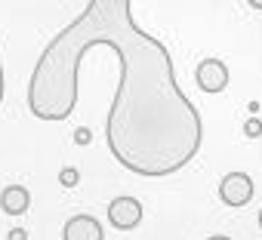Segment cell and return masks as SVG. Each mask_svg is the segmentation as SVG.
Segmentation results:
<instances>
[{
    "mask_svg": "<svg viewBox=\"0 0 262 240\" xmlns=\"http://www.w3.org/2000/svg\"><path fill=\"white\" fill-rule=\"evenodd\" d=\"M0 102H4V65H0Z\"/></svg>",
    "mask_w": 262,
    "mask_h": 240,
    "instance_id": "cell-11",
    "label": "cell"
},
{
    "mask_svg": "<svg viewBox=\"0 0 262 240\" xmlns=\"http://www.w3.org/2000/svg\"><path fill=\"white\" fill-rule=\"evenodd\" d=\"M28 206H31V194H28V188H22V185H10V188L0 191V209H4L7 215H22V212H28Z\"/></svg>",
    "mask_w": 262,
    "mask_h": 240,
    "instance_id": "cell-6",
    "label": "cell"
},
{
    "mask_svg": "<svg viewBox=\"0 0 262 240\" xmlns=\"http://www.w3.org/2000/svg\"><path fill=\"white\" fill-rule=\"evenodd\" d=\"M244 133L250 136V139H256V136H262V120L259 117H250L247 124H244Z\"/></svg>",
    "mask_w": 262,
    "mask_h": 240,
    "instance_id": "cell-8",
    "label": "cell"
},
{
    "mask_svg": "<svg viewBox=\"0 0 262 240\" xmlns=\"http://www.w3.org/2000/svg\"><path fill=\"white\" fill-rule=\"evenodd\" d=\"M59 182H62L65 188H74V185L80 182V173H77L74 166H65V170H59Z\"/></svg>",
    "mask_w": 262,
    "mask_h": 240,
    "instance_id": "cell-7",
    "label": "cell"
},
{
    "mask_svg": "<svg viewBox=\"0 0 262 240\" xmlns=\"http://www.w3.org/2000/svg\"><path fill=\"white\" fill-rule=\"evenodd\" d=\"M250 7H253V10H259V13H262V0H253V4H250Z\"/></svg>",
    "mask_w": 262,
    "mask_h": 240,
    "instance_id": "cell-12",
    "label": "cell"
},
{
    "mask_svg": "<svg viewBox=\"0 0 262 240\" xmlns=\"http://www.w3.org/2000/svg\"><path fill=\"white\" fill-rule=\"evenodd\" d=\"M194 80L204 92H222L228 86V65L222 59H204L194 71Z\"/></svg>",
    "mask_w": 262,
    "mask_h": 240,
    "instance_id": "cell-4",
    "label": "cell"
},
{
    "mask_svg": "<svg viewBox=\"0 0 262 240\" xmlns=\"http://www.w3.org/2000/svg\"><path fill=\"white\" fill-rule=\"evenodd\" d=\"M108 222L117 231H133L142 222V203L136 197H114L108 203Z\"/></svg>",
    "mask_w": 262,
    "mask_h": 240,
    "instance_id": "cell-3",
    "label": "cell"
},
{
    "mask_svg": "<svg viewBox=\"0 0 262 240\" xmlns=\"http://www.w3.org/2000/svg\"><path fill=\"white\" fill-rule=\"evenodd\" d=\"M259 228H262V209H259Z\"/></svg>",
    "mask_w": 262,
    "mask_h": 240,
    "instance_id": "cell-14",
    "label": "cell"
},
{
    "mask_svg": "<svg viewBox=\"0 0 262 240\" xmlns=\"http://www.w3.org/2000/svg\"><path fill=\"white\" fill-rule=\"evenodd\" d=\"M253 179L247 173H228L222 182H219V197L225 206H247L253 200Z\"/></svg>",
    "mask_w": 262,
    "mask_h": 240,
    "instance_id": "cell-2",
    "label": "cell"
},
{
    "mask_svg": "<svg viewBox=\"0 0 262 240\" xmlns=\"http://www.w3.org/2000/svg\"><path fill=\"white\" fill-rule=\"evenodd\" d=\"M10 240H28V234H25L22 228H13V231H10Z\"/></svg>",
    "mask_w": 262,
    "mask_h": 240,
    "instance_id": "cell-10",
    "label": "cell"
},
{
    "mask_svg": "<svg viewBox=\"0 0 262 240\" xmlns=\"http://www.w3.org/2000/svg\"><path fill=\"white\" fill-rule=\"evenodd\" d=\"M62 237L65 240H102L105 234H102L99 219H93V215H74V219L65 222Z\"/></svg>",
    "mask_w": 262,
    "mask_h": 240,
    "instance_id": "cell-5",
    "label": "cell"
},
{
    "mask_svg": "<svg viewBox=\"0 0 262 240\" xmlns=\"http://www.w3.org/2000/svg\"><path fill=\"white\" fill-rule=\"evenodd\" d=\"M90 139H93V133H90L86 127H80V130H74V142H77V145H90Z\"/></svg>",
    "mask_w": 262,
    "mask_h": 240,
    "instance_id": "cell-9",
    "label": "cell"
},
{
    "mask_svg": "<svg viewBox=\"0 0 262 240\" xmlns=\"http://www.w3.org/2000/svg\"><path fill=\"white\" fill-rule=\"evenodd\" d=\"M93 46L117 56L120 83L108 111L114 160L142 179L179 173L201 151V114L176 83L173 59L142 31L129 0H90L40 53L28 80V108L40 120H65L77 108V74Z\"/></svg>",
    "mask_w": 262,
    "mask_h": 240,
    "instance_id": "cell-1",
    "label": "cell"
},
{
    "mask_svg": "<svg viewBox=\"0 0 262 240\" xmlns=\"http://www.w3.org/2000/svg\"><path fill=\"white\" fill-rule=\"evenodd\" d=\"M207 240H231V237H225V234H216V237H207Z\"/></svg>",
    "mask_w": 262,
    "mask_h": 240,
    "instance_id": "cell-13",
    "label": "cell"
}]
</instances>
